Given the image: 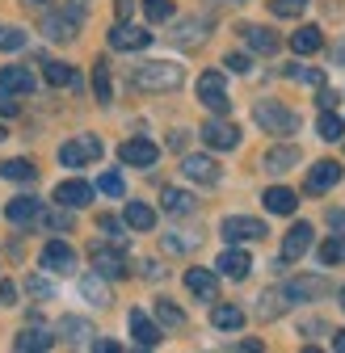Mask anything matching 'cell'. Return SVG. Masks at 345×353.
Listing matches in <instances>:
<instances>
[{"instance_id":"c3c4849f","label":"cell","mask_w":345,"mask_h":353,"mask_svg":"<svg viewBox=\"0 0 345 353\" xmlns=\"http://www.w3.org/2000/svg\"><path fill=\"white\" fill-rule=\"evenodd\" d=\"M26 290H30L34 299H51V294H55V286H51L47 278H30V282H26Z\"/></svg>"},{"instance_id":"11a10c76","label":"cell","mask_w":345,"mask_h":353,"mask_svg":"<svg viewBox=\"0 0 345 353\" xmlns=\"http://www.w3.org/2000/svg\"><path fill=\"white\" fill-rule=\"evenodd\" d=\"M17 299V282H0V303H13Z\"/></svg>"},{"instance_id":"681fc988","label":"cell","mask_w":345,"mask_h":353,"mask_svg":"<svg viewBox=\"0 0 345 353\" xmlns=\"http://www.w3.org/2000/svg\"><path fill=\"white\" fill-rule=\"evenodd\" d=\"M13 114H17V97L9 88H0V118H13Z\"/></svg>"},{"instance_id":"ee69618b","label":"cell","mask_w":345,"mask_h":353,"mask_svg":"<svg viewBox=\"0 0 345 353\" xmlns=\"http://www.w3.org/2000/svg\"><path fill=\"white\" fill-rule=\"evenodd\" d=\"M286 76H290V80H304V84H316V88L324 84V72H316V68H299V63L286 68Z\"/></svg>"},{"instance_id":"44dd1931","label":"cell","mask_w":345,"mask_h":353,"mask_svg":"<svg viewBox=\"0 0 345 353\" xmlns=\"http://www.w3.org/2000/svg\"><path fill=\"white\" fill-rule=\"evenodd\" d=\"M240 34H244V42H248L257 55H274V51L282 47V38H278L274 30H266V26H244Z\"/></svg>"},{"instance_id":"680465c9","label":"cell","mask_w":345,"mask_h":353,"mask_svg":"<svg viewBox=\"0 0 345 353\" xmlns=\"http://www.w3.org/2000/svg\"><path fill=\"white\" fill-rule=\"evenodd\" d=\"M26 5H30V9H47V0H26Z\"/></svg>"},{"instance_id":"2e32d148","label":"cell","mask_w":345,"mask_h":353,"mask_svg":"<svg viewBox=\"0 0 345 353\" xmlns=\"http://www.w3.org/2000/svg\"><path fill=\"white\" fill-rule=\"evenodd\" d=\"M224 278H232V282H244L248 278V270H253V256L244 252V248H228L224 256H219V265H215Z\"/></svg>"},{"instance_id":"7c38bea8","label":"cell","mask_w":345,"mask_h":353,"mask_svg":"<svg viewBox=\"0 0 345 353\" xmlns=\"http://www.w3.org/2000/svg\"><path fill=\"white\" fill-rule=\"evenodd\" d=\"M299 160H304V152H299L295 143H278V148H270V152L262 156V168L278 176V172H290V168H295Z\"/></svg>"},{"instance_id":"bcb514c9","label":"cell","mask_w":345,"mask_h":353,"mask_svg":"<svg viewBox=\"0 0 345 353\" xmlns=\"http://www.w3.org/2000/svg\"><path fill=\"white\" fill-rule=\"evenodd\" d=\"M101 232L110 236V244H118V248L126 244V236H122V223H118V219H114V214H101Z\"/></svg>"},{"instance_id":"7bdbcfd3","label":"cell","mask_w":345,"mask_h":353,"mask_svg":"<svg viewBox=\"0 0 345 353\" xmlns=\"http://www.w3.org/2000/svg\"><path fill=\"white\" fill-rule=\"evenodd\" d=\"M144 13H148V21H168L172 17V0H144Z\"/></svg>"},{"instance_id":"d6a6232c","label":"cell","mask_w":345,"mask_h":353,"mask_svg":"<svg viewBox=\"0 0 345 353\" xmlns=\"http://www.w3.org/2000/svg\"><path fill=\"white\" fill-rule=\"evenodd\" d=\"M316 130H320V139H324V143H341V139H345V122H341L333 110H320Z\"/></svg>"},{"instance_id":"7dc6e473","label":"cell","mask_w":345,"mask_h":353,"mask_svg":"<svg viewBox=\"0 0 345 353\" xmlns=\"http://www.w3.org/2000/svg\"><path fill=\"white\" fill-rule=\"evenodd\" d=\"M194 244H198V236H181V232L164 236V248H168V252H186V248H194Z\"/></svg>"},{"instance_id":"e575fe53","label":"cell","mask_w":345,"mask_h":353,"mask_svg":"<svg viewBox=\"0 0 345 353\" xmlns=\"http://www.w3.org/2000/svg\"><path fill=\"white\" fill-rule=\"evenodd\" d=\"M0 176H5V181H21V185H30L34 176H38V168H34L30 160H5V164H0Z\"/></svg>"},{"instance_id":"91938a15","label":"cell","mask_w":345,"mask_h":353,"mask_svg":"<svg viewBox=\"0 0 345 353\" xmlns=\"http://www.w3.org/2000/svg\"><path fill=\"white\" fill-rule=\"evenodd\" d=\"M341 312H345V286H341Z\"/></svg>"},{"instance_id":"f35d334b","label":"cell","mask_w":345,"mask_h":353,"mask_svg":"<svg viewBox=\"0 0 345 353\" xmlns=\"http://www.w3.org/2000/svg\"><path fill=\"white\" fill-rule=\"evenodd\" d=\"M42 76H47V84L63 88V84H76V72L68 63H42Z\"/></svg>"},{"instance_id":"8d00e7d4","label":"cell","mask_w":345,"mask_h":353,"mask_svg":"<svg viewBox=\"0 0 345 353\" xmlns=\"http://www.w3.org/2000/svg\"><path fill=\"white\" fill-rule=\"evenodd\" d=\"M160 202H164V210H168V214H190V210H194V198H190L186 190H172V185L160 194Z\"/></svg>"},{"instance_id":"816d5d0a","label":"cell","mask_w":345,"mask_h":353,"mask_svg":"<svg viewBox=\"0 0 345 353\" xmlns=\"http://www.w3.org/2000/svg\"><path fill=\"white\" fill-rule=\"evenodd\" d=\"M324 219H328V228H333V232H345V210H341V206H333Z\"/></svg>"},{"instance_id":"cb8c5ba5","label":"cell","mask_w":345,"mask_h":353,"mask_svg":"<svg viewBox=\"0 0 345 353\" xmlns=\"http://www.w3.org/2000/svg\"><path fill=\"white\" fill-rule=\"evenodd\" d=\"M324 290H328V282H324V278H290V282H286V294H290V303L320 299Z\"/></svg>"},{"instance_id":"ba28073f","label":"cell","mask_w":345,"mask_h":353,"mask_svg":"<svg viewBox=\"0 0 345 353\" xmlns=\"http://www.w3.org/2000/svg\"><path fill=\"white\" fill-rule=\"evenodd\" d=\"M89 261H93V270L101 278H122L126 274V256H122L118 244H93L89 248Z\"/></svg>"},{"instance_id":"277c9868","label":"cell","mask_w":345,"mask_h":353,"mask_svg":"<svg viewBox=\"0 0 345 353\" xmlns=\"http://www.w3.org/2000/svg\"><path fill=\"white\" fill-rule=\"evenodd\" d=\"M198 101H202L210 114H228V110H232L228 88H224V72H202V76H198Z\"/></svg>"},{"instance_id":"4316f807","label":"cell","mask_w":345,"mask_h":353,"mask_svg":"<svg viewBox=\"0 0 345 353\" xmlns=\"http://www.w3.org/2000/svg\"><path fill=\"white\" fill-rule=\"evenodd\" d=\"M51 345H55V336L42 332V328H26V332L13 336V349L17 353H42V349H51Z\"/></svg>"},{"instance_id":"d590c367","label":"cell","mask_w":345,"mask_h":353,"mask_svg":"<svg viewBox=\"0 0 345 353\" xmlns=\"http://www.w3.org/2000/svg\"><path fill=\"white\" fill-rule=\"evenodd\" d=\"M156 320L164 324V328H186V312L172 299H156Z\"/></svg>"},{"instance_id":"7a4b0ae2","label":"cell","mask_w":345,"mask_h":353,"mask_svg":"<svg viewBox=\"0 0 345 353\" xmlns=\"http://www.w3.org/2000/svg\"><path fill=\"white\" fill-rule=\"evenodd\" d=\"M253 122L266 130V135H295L299 130V114L286 110L282 101H257L253 105Z\"/></svg>"},{"instance_id":"d6986e66","label":"cell","mask_w":345,"mask_h":353,"mask_svg":"<svg viewBox=\"0 0 345 353\" xmlns=\"http://www.w3.org/2000/svg\"><path fill=\"white\" fill-rule=\"evenodd\" d=\"M126 324H131V336H135L144 349H156V345H160V336H164V332H160V324H156V320H148V312H131V320H126Z\"/></svg>"},{"instance_id":"e0dca14e","label":"cell","mask_w":345,"mask_h":353,"mask_svg":"<svg viewBox=\"0 0 345 353\" xmlns=\"http://www.w3.org/2000/svg\"><path fill=\"white\" fill-rule=\"evenodd\" d=\"M312 223H295L290 232H286V240H282V261H299L308 248H312Z\"/></svg>"},{"instance_id":"9c48e42d","label":"cell","mask_w":345,"mask_h":353,"mask_svg":"<svg viewBox=\"0 0 345 353\" xmlns=\"http://www.w3.org/2000/svg\"><path fill=\"white\" fill-rule=\"evenodd\" d=\"M118 160L131 164V168H152V164L160 160V148H156L152 139H126V143L118 148Z\"/></svg>"},{"instance_id":"30bf717a","label":"cell","mask_w":345,"mask_h":353,"mask_svg":"<svg viewBox=\"0 0 345 353\" xmlns=\"http://www.w3.org/2000/svg\"><path fill=\"white\" fill-rule=\"evenodd\" d=\"M110 47H114V51H144V47H152V34H148L144 26L118 21V26L110 30Z\"/></svg>"},{"instance_id":"ab89813d","label":"cell","mask_w":345,"mask_h":353,"mask_svg":"<svg viewBox=\"0 0 345 353\" xmlns=\"http://www.w3.org/2000/svg\"><path fill=\"white\" fill-rule=\"evenodd\" d=\"M308 0H270V13L274 17H304Z\"/></svg>"},{"instance_id":"52a82bcc","label":"cell","mask_w":345,"mask_h":353,"mask_svg":"<svg viewBox=\"0 0 345 353\" xmlns=\"http://www.w3.org/2000/svg\"><path fill=\"white\" fill-rule=\"evenodd\" d=\"M80 30V17L72 9H51V13H42V34H47L51 42H72Z\"/></svg>"},{"instance_id":"f907efd6","label":"cell","mask_w":345,"mask_h":353,"mask_svg":"<svg viewBox=\"0 0 345 353\" xmlns=\"http://www.w3.org/2000/svg\"><path fill=\"white\" fill-rule=\"evenodd\" d=\"M224 63H228V68H232V72H240V76H244V72H248V68H253V59H248V55H228V59H224Z\"/></svg>"},{"instance_id":"3957f363","label":"cell","mask_w":345,"mask_h":353,"mask_svg":"<svg viewBox=\"0 0 345 353\" xmlns=\"http://www.w3.org/2000/svg\"><path fill=\"white\" fill-rule=\"evenodd\" d=\"M219 232H224V240H228V244L266 240V236H270V232H266V223H262V219H253V214H228L224 223H219Z\"/></svg>"},{"instance_id":"5bb4252c","label":"cell","mask_w":345,"mask_h":353,"mask_svg":"<svg viewBox=\"0 0 345 353\" xmlns=\"http://www.w3.org/2000/svg\"><path fill=\"white\" fill-rule=\"evenodd\" d=\"M55 202L68 206V210H80V206L93 202V185L89 181H59L55 185Z\"/></svg>"},{"instance_id":"9a60e30c","label":"cell","mask_w":345,"mask_h":353,"mask_svg":"<svg viewBox=\"0 0 345 353\" xmlns=\"http://www.w3.org/2000/svg\"><path fill=\"white\" fill-rule=\"evenodd\" d=\"M337 181H341V164H337V160H320V164H312V172H308V194H328Z\"/></svg>"},{"instance_id":"6da1fadb","label":"cell","mask_w":345,"mask_h":353,"mask_svg":"<svg viewBox=\"0 0 345 353\" xmlns=\"http://www.w3.org/2000/svg\"><path fill=\"white\" fill-rule=\"evenodd\" d=\"M181 80H186V72L168 59H152V63H139L131 72V84L139 93H172V88H181Z\"/></svg>"},{"instance_id":"8992f818","label":"cell","mask_w":345,"mask_h":353,"mask_svg":"<svg viewBox=\"0 0 345 353\" xmlns=\"http://www.w3.org/2000/svg\"><path fill=\"white\" fill-rule=\"evenodd\" d=\"M101 156V139L97 135H84V139H72L59 148V164L63 168H84V164H93Z\"/></svg>"},{"instance_id":"4dcf8cb0","label":"cell","mask_w":345,"mask_h":353,"mask_svg":"<svg viewBox=\"0 0 345 353\" xmlns=\"http://www.w3.org/2000/svg\"><path fill=\"white\" fill-rule=\"evenodd\" d=\"M80 294L89 299L93 307H110V286H106L101 274H84V278H80Z\"/></svg>"},{"instance_id":"74e56055","label":"cell","mask_w":345,"mask_h":353,"mask_svg":"<svg viewBox=\"0 0 345 353\" xmlns=\"http://www.w3.org/2000/svg\"><path fill=\"white\" fill-rule=\"evenodd\" d=\"M320 265H345V232H337L320 244Z\"/></svg>"},{"instance_id":"f5cc1de1","label":"cell","mask_w":345,"mask_h":353,"mask_svg":"<svg viewBox=\"0 0 345 353\" xmlns=\"http://www.w3.org/2000/svg\"><path fill=\"white\" fill-rule=\"evenodd\" d=\"M337 101H341V97L333 93V88H320V97H316V105H320V110H337Z\"/></svg>"},{"instance_id":"6f0895ef","label":"cell","mask_w":345,"mask_h":353,"mask_svg":"<svg viewBox=\"0 0 345 353\" xmlns=\"http://www.w3.org/2000/svg\"><path fill=\"white\" fill-rule=\"evenodd\" d=\"M333 349H337V353H345V328H341V332H333Z\"/></svg>"},{"instance_id":"1f68e13d","label":"cell","mask_w":345,"mask_h":353,"mask_svg":"<svg viewBox=\"0 0 345 353\" xmlns=\"http://www.w3.org/2000/svg\"><path fill=\"white\" fill-rule=\"evenodd\" d=\"M55 332H59V336H68L72 345H89V341H93V324H84V320H76V316H63Z\"/></svg>"},{"instance_id":"603a6c76","label":"cell","mask_w":345,"mask_h":353,"mask_svg":"<svg viewBox=\"0 0 345 353\" xmlns=\"http://www.w3.org/2000/svg\"><path fill=\"white\" fill-rule=\"evenodd\" d=\"M122 223L131 228V232H152V228H156V210H152L148 202H126Z\"/></svg>"},{"instance_id":"7402d4cb","label":"cell","mask_w":345,"mask_h":353,"mask_svg":"<svg viewBox=\"0 0 345 353\" xmlns=\"http://www.w3.org/2000/svg\"><path fill=\"white\" fill-rule=\"evenodd\" d=\"M206 30H210L206 17H190V21H181L177 30H172V42H177V47H202V42H206Z\"/></svg>"},{"instance_id":"836d02e7","label":"cell","mask_w":345,"mask_h":353,"mask_svg":"<svg viewBox=\"0 0 345 353\" xmlns=\"http://www.w3.org/2000/svg\"><path fill=\"white\" fill-rule=\"evenodd\" d=\"M93 93H97V101H101V105H110V101H114V84H110V63H106V59H97V63H93Z\"/></svg>"},{"instance_id":"83f0119b","label":"cell","mask_w":345,"mask_h":353,"mask_svg":"<svg viewBox=\"0 0 345 353\" xmlns=\"http://www.w3.org/2000/svg\"><path fill=\"white\" fill-rule=\"evenodd\" d=\"M266 210L270 214H295V206H299V198H295V190H286V185H274V190H266Z\"/></svg>"},{"instance_id":"484cf974","label":"cell","mask_w":345,"mask_h":353,"mask_svg":"<svg viewBox=\"0 0 345 353\" xmlns=\"http://www.w3.org/2000/svg\"><path fill=\"white\" fill-rule=\"evenodd\" d=\"M42 214V202L38 198H13L9 206H5V219H9V223H34V219Z\"/></svg>"},{"instance_id":"f1b7e54d","label":"cell","mask_w":345,"mask_h":353,"mask_svg":"<svg viewBox=\"0 0 345 353\" xmlns=\"http://www.w3.org/2000/svg\"><path fill=\"white\" fill-rule=\"evenodd\" d=\"M210 324L219 328V332H236V328H244V312H240L236 303H219L210 312Z\"/></svg>"},{"instance_id":"8fae6325","label":"cell","mask_w":345,"mask_h":353,"mask_svg":"<svg viewBox=\"0 0 345 353\" xmlns=\"http://www.w3.org/2000/svg\"><path fill=\"white\" fill-rule=\"evenodd\" d=\"M42 270L47 274H72L76 270V252H72V244H63V240H51L47 248H42Z\"/></svg>"},{"instance_id":"db71d44e","label":"cell","mask_w":345,"mask_h":353,"mask_svg":"<svg viewBox=\"0 0 345 353\" xmlns=\"http://www.w3.org/2000/svg\"><path fill=\"white\" fill-rule=\"evenodd\" d=\"M131 9H135V0H114V17H118V21L131 17Z\"/></svg>"},{"instance_id":"f6af8a7d","label":"cell","mask_w":345,"mask_h":353,"mask_svg":"<svg viewBox=\"0 0 345 353\" xmlns=\"http://www.w3.org/2000/svg\"><path fill=\"white\" fill-rule=\"evenodd\" d=\"M97 190L110 194V198H122V194H126V185H122V176H118V172H106L101 181H97Z\"/></svg>"},{"instance_id":"d4e9b609","label":"cell","mask_w":345,"mask_h":353,"mask_svg":"<svg viewBox=\"0 0 345 353\" xmlns=\"http://www.w3.org/2000/svg\"><path fill=\"white\" fill-rule=\"evenodd\" d=\"M324 47V34L316 30V26H299L295 34H290V51L295 55H316Z\"/></svg>"},{"instance_id":"f546056e","label":"cell","mask_w":345,"mask_h":353,"mask_svg":"<svg viewBox=\"0 0 345 353\" xmlns=\"http://www.w3.org/2000/svg\"><path fill=\"white\" fill-rule=\"evenodd\" d=\"M0 88H9V93H21L26 97V93H34V76L26 68H17V63L13 68H0Z\"/></svg>"},{"instance_id":"ac0fdd59","label":"cell","mask_w":345,"mask_h":353,"mask_svg":"<svg viewBox=\"0 0 345 353\" xmlns=\"http://www.w3.org/2000/svg\"><path fill=\"white\" fill-rule=\"evenodd\" d=\"M186 286L202 303H215V294H219V278H215L210 270H186Z\"/></svg>"},{"instance_id":"b9f144b4","label":"cell","mask_w":345,"mask_h":353,"mask_svg":"<svg viewBox=\"0 0 345 353\" xmlns=\"http://www.w3.org/2000/svg\"><path fill=\"white\" fill-rule=\"evenodd\" d=\"M21 47H26V34H21L17 26L0 30V51H5V55H13V51H21Z\"/></svg>"},{"instance_id":"4fadbf2b","label":"cell","mask_w":345,"mask_h":353,"mask_svg":"<svg viewBox=\"0 0 345 353\" xmlns=\"http://www.w3.org/2000/svg\"><path fill=\"white\" fill-rule=\"evenodd\" d=\"M181 168L198 185H219V164H215L210 156H181Z\"/></svg>"},{"instance_id":"5b68a950","label":"cell","mask_w":345,"mask_h":353,"mask_svg":"<svg viewBox=\"0 0 345 353\" xmlns=\"http://www.w3.org/2000/svg\"><path fill=\"white\" fill-rule=\"evenodd\" d=\"M198 135L206 139V148H215V152H232V148H240V130H236V122H228L224 114H215Z\"/></svg>"},{"instance_id":"ffe728a7","label":"cell","mask_w":345,"mask_h":353,"mask_svg":"<svg viewBox=\"0 0 345 353\" xmlns=\"http://www.w3.org/2000/svg\"><path fill=\"white\" fill-rule=\"evenodd\" d=\"M290 307V294H286V286H270L262 299H257V316L262 320H278L282 312Z\"/></svg>"},{"instance_id":"60d3db41","label":"cell","mask_w":345,"mask_h":353,"mask_svg":"<svg viewBox=\"0 0 345 353\" xmlns=\"http://www.w3.org/2000/svg\"><path fill=\"white\" fill-rule=\"evenodd\" d=\"M38 219H42L51 232H72V214H68V206H63V210H42Z\"/></svg>"},{"instance_id":"94428289","label":"cell","mask_w":345,"mask_h":353,"mask_svg":"<svg viewBox=\"0 0 345 353\" xmlns=\"http://www.w3.org/2000/svg\"><path fill=\"white\" fill-rule=\"evenodd\" d=\"M0 139H9V130H5V126H0Z\"/></svg>"},{"instance_id":"9f6ffc18","label":"cell","mask_w":345,"mask_h":353,"mask_svg":"<svg viewBox=\"0 0 345 353\" xmlns=\"http://www.w3.org/2000/svg\"><path fill=\"white\" fill-rule=\"evenodd\" d=\"M89 345H93L97 353H118V345H114V341H89Z\"/></svg>"}]
</instances>
